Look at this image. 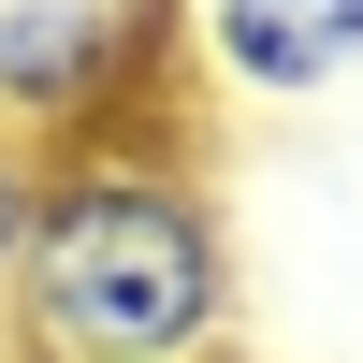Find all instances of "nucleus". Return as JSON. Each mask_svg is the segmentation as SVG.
I'll return each mask as SVG.
<instances>
[{
    "label": "nucleus",
    "instance_id": "obj_1",
    "mask_svg": "<svg viewBox=\"0 0 363 363\" xmlns=\"http://www.w3.org/2000/svg\"><path fill=\"white\" fill-rule=\"evenodd\" d=\"M233 335H247V277L189 160V116L44 160L29 247L0 277V363H233Z\"/></svg>",
    "mask_w": 363,
    "mask_h": 363
},
{
    "label": "nucleus",
    "instance_id": "obj_2",
    "mask_svg": "<svg viewBox=\"0 0 363 363\" xmlns=\"http://www.w3.org/2000/svg\"><path fill=\"white\" fill-rule=\"evenodd\" d=\"M189 116L174 87V0H0V145L73 160L102 131Z\"/></svg>",
    "mask_w": 363,
    "mask_h": 363
},
{
    "label": "nucleus",
    "instance_id": "obj_3",
    "mask_svg": "<svg viewBox=\"0 0 363 363\" xmlns=\"http://www.w3.org/2000/svg\"><path fill=\"white\" fill-rule=\"evenodd\" d=\"M174 87L189 102H335L363 87V0H174Z\"/></svg>",
    "mask_w": 363,
    "mask_h": 363
},
{
    "label": "nucleus",
    "instance_id": "obj_4",
    "mask_svg": "<svg viewBox=\"0 0 363 363\" xmlns=\"http://www.w3.org/2000/svg\"><path fill=\"white\" fill-rule=\"evenodd\" d=\"M29 203H44V160L0 145V277H15V247H29Z\"/></svg>",
    "mask_w": 363,
    "mask_h": 363
}]
</instances>
